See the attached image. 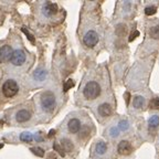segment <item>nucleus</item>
<instances>
[{"mask_svg": "<svg viewBox=\"0 0 159 159\" xmlns=\"http://www.w3.org/2000/svg\"><path fill=\"white\" fill-rule=\"evenodd\" d=\"M57 6L53 2H48L45 3L44 8H43V12H44L45 16L50 17V16H53L55 12H57Z\"/></svg>", "mask_w": 159, "mask_h": 159, "instance_id": "obj_10", "label": "nucleus"}, {"mask_svg": "<svg viewBox=\"0 0 159 159\" xmlns=\"http://www.w3.org/2000/svg\"><path fill=\"white\" fill-rule=\"evenodd\" d=\"M67 129L71 134H76L77 132H80L81 129V122L77 118H72L70 119L69 124H67Z\"/></svg>", "mask_w": 159, "mask_h": 159, "instance_id": "obj_8", "label": "nucleus"}, {"mask_svg": "<svg viewBox=\"0 0 159 159\" xmlns=\"http://www.w3.org/2000/svg\"><path fill=\"white\" fill-rule=\"evenodd\" d=\"M22 31H23V32H25V34H27V37H28V39H29L30 40V41H31V42H34V38H33L32 37V34H30V33L29 32H28V31H27V30H25V29H22Z\"/></svg>", "mask_w": 159, "mask_h": 159, "instance_id": "obj_28", "label": "nucleus"}, {"mask_svg": "<svg viewBox=\"0 0 159 159\" xmlns=\"http://www.w3.org/2000/svg\"><path fill=\"white\" fill-rule=\"evenodd\" d=\"M33 138H34V136H33V134H31V133H22V134L20 135V140H22V142L25 143H31L33 140Z\"/></svg>", "mask_w": 159, "mask_h": 159, "instance_id": "obj_17", "label": "nucleus"}, {"mask_svg": "<svg viewBox=\"0 0 159 159\" xmlns=\"http://www.w3.org/2000/svg\"><path fill=\"white\" fill-rule=\"evenodd\" d=\"M129 127V124L127 120H120V122L118 123V126H117V128H118V130H122V132H125V130H127Z\"/></svg>", "mask_w": 159, "mask_h": 159, "instance_id": "obj_19", "label": "nucleus"}, {"mask_svg": "<svg viewBox=\"0 0 159 159\" xmlns=\"http://www.w3.org/2000/svg\"><path fill=\"white\" fill-rule=\"evenodd\" d=\"M138 35H139V32L136 30V31H134V32H133L132 34H130V37H129L128 41H129V42H132V41H134V40L136 39V38L138 37Z\"/></svg>", "mask_w": 159, "mask_h": 159, "instance_id": "obj_26", "label": "nucleus"}, {"mask_svg": "<svg viewBox=\"0 0 159 159\" xmlns=\"http://www.w3.org/2000/svg\"><path fill=\"white\" fill-rule=\"evenodd\" d=\"M149 34L152 39H159V25H155L149 30Z\"/></svg>", "mask_w": 159, "mask_h": 159, "instance_id": "obj_18", "label": "nucleus"}, {"mask_svg": "<svg viewBox=\"0 0 159 159\" xmlns=\"http://www.w3.org/2000/svg\"><path fill=\"white\" fill-rule=\"evenodd\" d=\"M133 104L135 108H142L145 104V98L143 96H136L133 101Z\"/></svg>", "mask_w": 159, "mask_h": 159, "instance_id": "obj_16", "label": "nucleus"}, {"mask_svg": "<svg viewBox=\"0 0 159 159\" xmlns=\"http://www.w3.org/2000/svg\"><path fill=\"white\" fill-rule=\"evenodd\" d=\"M95 150L98 155H104L107 150V145L104 142H98L95 147Z\"/></svg>", "mask_w": 159, "mask_h": 159, "instance_id": "obj_14", "label": "nucleus"}, {"mask_svg": "<svg viewBox=\"0 0 159 159\" xmlns=\"http://www.w3.org/2000/svg\"><path fill=\"white\" fill-rule=\"evenodd\" d=\"M125 27L124 25H119L118 27H117V29H116V32L118 33V34H122V33H125Z\"/></svg>", "mask_w": 159, "mask_h": 159, "instance_id": "obj_27", "label": "nucleus"}, {"mask_svg": "<svg viewBox=\"0 0 159 159\" xmlns=\"http://www.w3.org/2000/svg\"><path fill=\"white\" fill-rule=\"evenodd\" d=\"M30 117H31V115H30V112L27 111V109H20L19 112L17 113V115H16V119L19 123L28 122L30 119Z\"/></svg>", "mask_w": 159, "mask_h": 159, "instance_id": "obj_9", "label": "nucleus"}, {"mask_svg": "<svg viewBox=\"0 0 159 159\" xmlns=\"http://www.w3.org/2000/svg\"><path fill=\"white\" fill-rule=\"evenodd\" d=\"M31 150H32L33 154L37 155V156H39V157H43V155H44L43 149L39 148V147H33V148H31Z\"/></svg>", "mask_w": 159, "mask_h": 159, "instance_id": "obj_22", "label": "nucleus"}, {"mask_svg": "<svg viewBox=\"0 0 159 159\" xmlns=\"http://www.w3.org/2000/svg\"><path fill=\"white\" fill-rule=\"evenodd\" d=\"M148 125H149V128H156V127H158L159 126V116L152 115V116L148 119Z\"/></svg>", "mask_w": 159, "mask_h": 159, "instance_id": "obj_15", "label": "nucleus"}, {"mask_svg": "<svg viewBox=\"0 0 159 159\" xmlns=\"http://www.w3.org/2000/svg\"><path fill=\"white\" fill-rule=\"evenodd\" d=\"M157 12V7L155 6H150V7H147L145 9V15L146 16H152Z\"/></svg>", "mask_w": 159, "mask_h": 159, "instance_id": "obj_20", "label": "nucleus"}, {"mask_svg": "<svg viewBox=\"0 0 159 159\" xmlns=\"http://www.w3.org/2000/svg\"><path fill=\"white\" fill-rule=\"evenodd\" d=\"M74 84H75V83H74V81H73V80H71V79L67 80L66 82L64 83V91H65V92H66V91H69L70 89H72V87L74 86Z\"/></svg>", "mask_w": 159, "mask_h": 159, "instance_id": "obj_23", "label": "nucleus"}, {"mask_svg": "<svg viewBox=\"0 0 159 159\" xmlns=\"http://www.w3.org/2000/svg\"><path fill=\"white\" fill-rule=\"evenodd\" d=\"M117 150H118V152L120 155H129L132 152L133 147L129 142H127V140H122V142L118 144Z\"/></svg>", "mask_w": 159, "mask_h": 159, "instance_id": "obj_7", "label": "nucleus"}, {"mask_svg": "<svg viewBox=\"0 0 159 159\" xmlns=\"http://www.w3.org/2000/svg\"><path fill=\"white\" fill-rule=\"evenodd\" d=\"M61 146H62V149L63 150H65V152H72L73 148H74V146H73V143L70 140V139H62L61 140Z\"/></svg>", "mask_w": 159, "mask_h": 159, "instance_id": "obj_12", "label": "nucleus"}, {"mask_svg": "<svg viewBox=\"0 0 159 159\" xmlns=\"http://www.w3.org/2000/svg\"><path fill=\"white\" fill-rule=\"evenodd\" d=\"M109 133H111V136L112 137H117L118 136V128H117V127H112L111 130H109Z\"/></svg>", "mask_w": 159, "mask_h": 159, "instance_id": "obj_25", "label": "nucleus"}, {"mask_svg": "<svg viewBox=\"0 0 159 159\" xmlns=\"http://www.w3.org/2000/svg\"><path fill=\"white\" fill-rule=\"evenodd\" d=\"M41 107L44 112L50 113L52 112L55 107V96L53 93L45 92L41 96Z\"/></svg>", "mask_w": 159, "mask_h": 159, "instance_id": "obj_2", "label": "nucleus"}, {"mask_svg": "<svg viewBox=\"0 0 159 159\" xmlns=\"http://www.w3.org/2000/svg\"><path fill=\"white\" fill-rule=\"evenodd\" d=\"M83 42L89 48L95 47L98 43V34L95 32L94 30H89L85 33L84 38H83Z\"/></svg>", "mask_w": 159, "mask_h": 159, "instance_id": "obj_4", "label": "nucleus"}, {"mask_svg": "<svg viewBox=\"0 0 159 159\" xmlns=\"http://www.w3.org/2000/svg\"><path fill=\"white\" fill-rule=\"evenodd\" d=\"M54 150L55 152H57L60 154V156H62V157H64V155H65V152H64V150L62 149V147L60 146V145H57V144H54Z\"/></svg>", "mask_w": 159, "mask_h": 159, "instance_id": "obj_24", "label": "nucleus"}, {"mask_svg": "<svg viewBox=\"0 0 159 159\" xmlns=\"http://www.w3.org/2000/svg\"><path fill=\"white\" fill-rule=\"evenodd\" d=\"M19 91L17 82L13 80H7L2 85V93L6 97H13Z\"/></svg>", "mask_w": 159, "mask_h": 159, "instance_id": "obj_3", "label": "nucleus"}, {"mask_svg": "<svg viewBox=\"0 0 159 159\" xmlns=\"http://www.w3.org/2000/svg\"><path fill=\"white\" fill-rule=\"evenodd\" d=\"M124 97H125V102H126V105H128L129 104V99H130V94H129L128 92H126V93H125V95H124Z\"/></svg>", "mask_w": 159, "mask_h": 159, "instance_id": "obj_29", "label": "nucleus"}, {"mask_svg": "<svg viewBox=\"0 0 159 159\" xmlns=\"http://www.w3.org/2000/svg\"><path fill=\"white\" fill-rule=\"evenodd\" d=\"M12 52L10 45H3L0 48V62H8L12 57Z\"/></svg>", "mask_w": 159, "mask_h": 159, "instance_id": "obj_6", "label": "nucleus"}, {"mask_svg": "<svg viewBox=\"0 0 159 159\" xmlns=\"http://www.w3.org/2000/svg\"><path fill=\"white\" fill-rule=\"evenodd\" d=\"M98 113L103 117L109 116V115L112 114V106L109 104H107V103H104V104H102L98 107Z\"/></svg>", "mask_w": 159, "mask_h": 159, "instance_id": "obj_11", "label": "nucleus"}, {"mask_svg": "<svg viewBox=\"0 0 159 159\" xmlns=\"http://www.w3.org/2000/svg\"><path fill=\"white\" fill-rule=\"evenodd\" d=\"M149 106H150V108H152V109L159 108V97L152 98V101H150V104H149Z\"/></svg>", "mask_w": 159, "mask_h": 159, "instance_id": "obj_21", "label": "nucleus"}, {"mask_svg": "<svg viewBox=\"0 0 159 159\" xmlns=\"http://www.w3.org/2000/svg\"><path fill=\"white\" fill-rule=\"evenodd\" d=\"M47 75H48L47 71H44L42 69H39L34 72V79L37 81H39V82H42V81H44L47 79Z\"/></svg>", "mask_w": 159, "mask_h": 159, "instance_id": "obj_13", "label": "nucleus"}, {"mask_svg": "<svg viewBox=\"0 0 159 159\" xmlns=\"http://www.w3.org/2000/svg\"><path fill=\"white\" fill-rule=\"evenodd\" d=\"M25 59H27V57H25V51L18 49L12 52V57L10 60H11V63L15 66H20V65H22L25 62Z\"/></svg>", "mask_w": 159, "mask_h": 159, "instance_id": "obj_5", "label": "nucleus"}, {"mask_svg": "<svg viewBox=\"0 0 159 159\" xmlns=\"http://www.w3.org/2000/svg\"><path fill=\"white\" fill-rule=\"evenodd\" d=\"M99 94H101V86H99L98 83L95 82V81H91V82L86 83L84 89H83V95H84L85 98L94 99Z\"/></svg>", "mask_w": 159, "mask_h": 159, "instance_id": "obj_1", "label": "nucleus"}]
</instances>
